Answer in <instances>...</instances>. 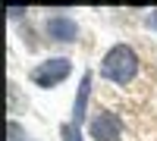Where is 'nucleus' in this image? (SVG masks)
Masks as SVG:
<instances>
[{
  "mask_svg": "<svg viewBox=\"0 0 157 141\" xmlns=\"http://www.w3.org/2000/svg\"><path fill=\"white\" fill-rule=\"evenodd\" d=\"M101 75L113 85H129L138 75V57L129 44H113L101 63Z\"/></svg>",
  "mask_w": 157,
  "mask_h": 141,
  "instance_id": "nucleus-1",
  "label": "nucleus"
},
{
  "mask_svg": "<svg viewBox=\"0 0 157 141\" xmlns=\"http://www.w3.org/2000/svg\"><path fill=\"white\" fill-rule=\"evenodd\" d=\"M69 72H72V63L66 57H50V60H44L41 66L32 72V79H35V85H41V88H54V85H60L63 79H66Z\"/></svg>",
  "mask_w": 157,
  "mask_h": 141,
  "instance_id": "nucleus-2",
  "label": "nucleus"
},
{
  "mask_svg": "<svg viewBox=\"0 0 157 141\" xmlns=\"http://www.w3.org/2000/svg\"><path fill=\"white\" fill-rule=\"evenodd\" d=\"M91 138H98V141H116L120 138V132H123V122H120V116L116 113H110V110H101L94 119H91Z\"/></svg>",
  "mask_w": 157,
  "mask_h": 141,
  "instance_id": "nucleus-3",
  "label": "nucleus"
},
{
  "mask_svg": "<svg viewBox=\"0 0 157 141\" xmlns=\"http://www.w3.org/2000/svg\"><path fill=\"white\" fill-rule=\"evenodd\" d=\"M44 32H47V38H54V41H72L78 28H75V22L69 16H50Z\"/></svg>",
  "mask_w": 157,
  "mask_h": 141,
  "instance_id": "nucleus-4",
  "label": "nucleus"
},
{
  "mask_svg": "<svg viewBox=\"0 0 157 141\" xmlns=\"http://www.w3.org/2000/svg\"><path fill=\"white\" fill-rule=\"evenodd\" d=\"M91 85H94V79H91V72L82 75V85H78V94H75V104H72V122H85V104H88V94H91Z\"/></svg>",
  "mask_w": 157,
  "mask_h": 141,
  "instance_id": "nucleus-5",
  "label": "nucleus"
},
{
  "mask_svg": "<svg viewBox=\"0 0 157 141\" xmlns=\"http://www.w3.org/2000/svg\"><path fill=\"white\" fill-rule=\"evenodd\" d=\"M60 135H63V141H82V132H78V125H75V122H63Z\"/></svg>",
  "mask_w": 157,
  "mask_h": 141,
  "instance_id": "nucleus-6",
  "label": "nucleus"
},
{
  "mask_svg": "<svg viewBox=\"0 0 157 141\" xmlns=\"http://www.w3.org/2000/svg\"><path fill=\"white\" fill-rule=\"evenodd\" d=\"M10 141H25V138H22V129H19V125H13V122H10Z\"/></svg>",
  "mask_w": 157,
  "mask_h": 141,
  "instance_id": "nucleus-7",
  "label": "nucleus"
},
{
  "mask_svg": "<svg viewBox=\"0 0 157 141\" xmlns=\"http://www.w3.org/2000/svg\"><path fill=\"white\" fill-rule=\"evenodd\" d=\"M151 25H154V28H157V9H154V16H151Z\"/></svg>",
  "mask_w": 157,
  "mask_h": 141,
  "instance_id": "nucleus-8",
  "label": "nucleus"
}]
</instances>
